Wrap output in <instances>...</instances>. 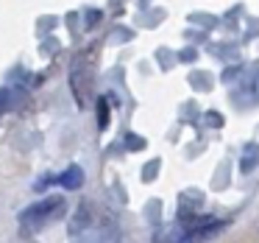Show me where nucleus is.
Returning a JSON list of instances; mask_svg holds the SVG:
<instances>
[{"mask_svg":"<svg viewBox=\"0 0 259 243\" xmlns=\"http://www.w3.org/2000/svg\"><path fill=\"white\" fill-rule=\"evenodd\" d=\"M98 115H101V118H98V123H101V129H103V126L109 123V107H106V101H98Z\"/></svg>","mask_w":259,"mask_h":243,"instance_id":"nucleus-2","label":"nucleus"},{"mask_svg":"<svg viewBox=\"0 0 259 243\" xmlns=\"http://www.w3.org/2000/svg\"><path fill=\"white\" fill-rule=\"evenodd\" d=\"M81 179H84V176H81V170H78V168H70L67 173L62 176L64 187H81Z\"/></svg>","mask_w":259,"mask_h":243,"instance_id":"nucleus-1","label":"nucleus"}]
</instances>
